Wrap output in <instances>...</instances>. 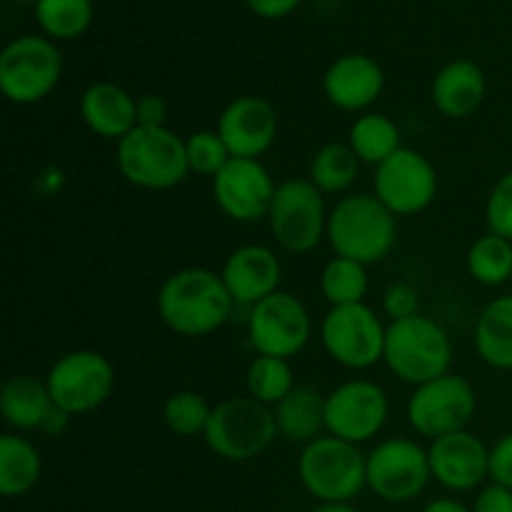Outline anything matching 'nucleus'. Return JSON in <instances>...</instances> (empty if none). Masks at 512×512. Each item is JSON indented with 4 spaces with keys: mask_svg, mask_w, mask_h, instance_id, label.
<instances>
[{
    "mask_svg": "<svg viewBox=\"0 0 512 512\" xmlns=\"http://www.w3.org/2000/svg\"><path fill=\"white\" fill-rule=\"evenodd\" d=\"M235 303L220 273L183 268L165 278L158 290V315L173 333L203 338L228 323Z\"/></svg>",
    "mask_w": 512,
    "mask_h": 512,
    "instance_id": "1",
    "label": "nucleus"
},
{
    "mask_svg": "<svg viewBox=\"0 0 512 512\" xmlns=\"http://www.w3.org/2000/svg\"><path fill=\"white\" fill-rule=\"evenodd\" d=\"M328 243L340 258L363 265L380 263L398 240V215L375 193H348L330 208Z\"/></svg>",
    "mask_w": 512,
    "mask_h": 512,
    "instance_id": "2",
    "label": "nucleus"
},
{
    "mask_svg": "<svg viewBox=\"0 0 512 512\" xmlns=\"http://www.w3.org/2000/svg\"><path fill=\"white\" fill-rule=\"evenodd\" d=\"M383 363L395 378L418 388L450 373L453 343L443 325L423 313L415 318L395 320L388 325L385 335Z\"/></svg>",
    "mask_w": 512,
    "mask_h": 512,
    "instance_id": "3",
    "label": "nucleus"
},
{
    "mask_svg": "<svg viewBox=\"0 0 512 512\" xmlns=\"http://www.w3.org/2000/svg\"><path fill=\"white\" fill-rule=\"evenodd\" d=\"M115 160L120 175L143 190L178 188L190 173L185 138H180L168 125L133 128L123 140H118Z\"/></svg>",
    "mask_w": 512,
    "mask_h": 512,
    "instance_id": "4",
    "label": "nucleus"
},
{
    "mask_svg": "<svg viewBox=\"0 0 512 512\" xmlns=\"http://www.w3.org/2000/svg\"><path fill=\"white\" fill-rule=\"evenodd\" d=\"M365 458L368 455L360 453V445L320 435L313 443L303 445L298 478L318 503H350L358 498L360 490L368 488Z\"/></svg>",
    "mask_w": 512,
    "mask_h": 512,
    "instance_id": "5",
    "label": "nucleus"
},
{
    "mask_svg": "<svg viewBox=\"0 0 512 512\" xmlns=\"http://www.w3.org/2000/svg\"><path fill=\"white\" fill-rule=\"evenodd\" d=\"M203 438L218 458L230 463H248L263 455L278 438L273 408L258 403L250 395L220 400L218 405H213V415Z\"/></svg>",
    "mask_w": 512,
    "mask_h": 512,
    "instance_id": "6",
    "label": "nucleus"
},
{
    "mask_svg": "<svg viewBox=\"0 0 512 512\" xmlns=\"http://www.w3.org/2000/svg\"><path fill=\"white\" fill-rule=\"evenodd\" d=\"M325 195L308 178H288L278 183L268 210V228L275 245L293 255L313 253L328 235Z\"/></svg>",
    "mask_w": 512,
    "mask_h": 512,
    "instance_id": "7",
    "label": "nucleus"
},
{
    "mask_svg": "<svg viewBox=\"0 0 512 512\" xmlns=\"http://www.w3.org/2000/svg\"><path fill=\"white\" fill-rule=\"evenodd\" d=\"M63 75V55L45 35H20L0 53V90L15 105L48 98Z\"/></svg>",
    "mask_w": 512,
    "mask_h": 512,
    "instance_id": "8",
    "label": "nucleus"
},
{
    "mask_svg": "<svg viewBox=\"0 0 512 512\" xmlns=\"http://www.w3.org/2000/svg\"><path fill=\"white\" fill-rule=\"evenodd\" d=\"M475 410H478V395L473 383L458 373H445L413 390L405 415L415 433L435 440L458 430H468Z\"/></svg>",
    "mask_w": 512,
    "mask_h": 512,
    "instance_id": "9",
    "label": "nucleus"
},
{
    "mask_svg": "<svg viewBox=\"0 0 512 512\" xmlns=\"http://www.w3.org/2000/svg\"><path fill=\"white\" fill-rule=\"evenodd\" d=\"M385 335L380 315L370 305H340L325 313L320 340L330 358L348 370H368L383 360Z\"/></svg>",
    "mask_w": 512,
    "mask_h": 512,
    "instance_id": "10",
    "label": "nucleus"
},
{
    "mask_svg": "<svg viewBox=\"0 0 512 512\" xmlns=\"http://www.w3.org/2000/svg\"><path fill=\"white\" fill-rule=\"evenodd\" d=\"M50 398L70 415H85L103 408L115 388L113 363L98 350H73L50 365Z\"/></svg>",
    "mask_w": 512,
    "mask_h": 512,
    "instance_id": "11",
    "label": "nucleus"
},
{
    "mask_svg": "<svg viewBox=\"0 0 512 512\" xmlns=\"http://www.w3.org/2000/svg\"><path fill=\"white\" fill-rule=\"evenodd\" d=\"M365 475L385 503H410L433 480L428 450L410 438L380 440L365 458Z\"/></svg>",
    "mask_w": 512,
    "mask_h": 512,
    "instance_id": "12",
    "label": "nucleus"
},
{
    "mask_svg": "<svg viewBox=\"0 0 512 512\" xmlns=\"http://www.w3.org/2000/svg\"><path fill=\"white\" fill-rule=\"evenodd\" d=\"M390 418L388 393L373 380H348L325 395V433L353 445L378 438Z\"/></svg>",
    "mask_w": 512,
    "mask_h": 512,
    "instance_id": "13",
    "label": "nucleus"
},
{
    "mask_svg": "<svg viewBox=\"0 0 512 512\" xmlns=\"http://www.w3.org/2000/svg\"><path fill=\"white\" fill-rule=\"evenodd\" d=\"M440 178L435 165L413 148H400L375 168L373 193L398 218L428 210L438 198Z\"/></svg>",
    "mask_w": 512,
    "mask_h": 512,
    "instance_id": "14",
    "label": "nucleus"
},
{
    "mask_svg": "<svg viewBox=\"0 0 512 512\" xmlns=\"http://www.w3.org/2000/svg\"><path fill=\"white\" fill-rule=\"evenodd\" d=\"M313 335V318L300 298L278 290L250 308L248 338L258 355L293 358L308 345Z\"/></svg>",
    "mask_w": 512,
    "mask_h": 512,
    "instance_id": "15",
    "label": "nucleus"
},
{
    "mask_svg": "<svg viewBox=\"0 0 512 512\" xmlns=\"http://www.w3.org/2000/svg\"><path fill=\"white\" fill-rule=\"evenodd\" d=\"M278 190L270 170L255 158H230L213 178L215 205L235 223L268 220L270 203Z\"/></svg>",
    "mask_w": 512,
    "mask_h": 512,
    "instance_id": "16",
    "label": "nucleus"
},
{
    "mask_svg": "<svg viewBox=\"0 0 512 512\" xmlns=\"http://www.w3.org/2000/svg\"><path fill=\"white\" fill-rule=\"evenodd\" d=\"M430 473L453 493H470L490 480V448L470 430L430 440Z\"/></svg>",
    "mask_w": 512,
    "mask_h": 512,
    "instance_id": "17",
    "label": "nucleus"
},
{
    "mask_svg": "<svg viewBox=\"0 0 512 512\" xmlns=\"http://www.w3.org/2000/svg\"><path fill=\"white\" fill-rule=\"evenodd\" d=\"M280 120L273 105L258 95L230 100L218 118V133L233 158H255L268 153L278 138Z\"/></svg>",
    "mask_w": 512,
    "mask_h": 512,
    "instance_id": "18",
    "label": "nucleus"
},
{
    "mask_svg": "<svg viewBox=\"0 0 512 512\" xmlns=\"http://www.w3.org/2000/svg\"><path fill=\"white\" fill-rule=\"evenodd\" d=\"M220 278H223L235 305L253 308L260 300L278 293L280 280H283V265H280L278 253L273 248L260 243H248L235 248L225 258Z\"/></svg>",
    "mask_w": 512,
    "mask_h": 512,
    "instance_id": "19",
    "label": "nucleus"
},
{
    "mask_svg": "<svg viewBox=\"0 0 512 512\" xmlns=\"http://www.w3.org/2000/svg\"><path fill=\"white\" fill-rule=\"evenodd\" d=\"M385 90V73L370 55L348 53L335 58L323 75V93L345 113H365Z\"/></svg>",
    "mask_w": 512,
    "mask_h": 512,
    "instance_id": "20",
    "label": "nucleus"
},
{
    "mask_svg": "<svg viewBox=\"0 0 512 512\" xmlns=\"http://www.w3.org/2000/svg\"><path fill=\"white\" fill-rule=\"evenodd\" d=\"M485 93H488V80H485L483 68L468 58L450 60L435 73L433 85H430L435 110L453 120L478 113L480 105L485 103Z\"/></svg>",
    "mask_w": 512,
    "mask_h": 512,
    "instance_id": "21",
    "label": "nucleus"
},
{
    "mask_svg": "<svg viewBox=\"0 0 512 512\" xmlns=\"http://www.w3.org/2000/svg\"><path fill=\"white\" fill-rule=\"evenodd\" d=\"M80 118L90 133L110 140H123L130 130L138 128L135 98L110 80H100L85 88L80 98Z\"/></svg>",
    "mask_w": 512,
    "mask_h": 512,
    "instance_id": "22",
    "label": "nucleus"
},
{
    "mask_svg": "<svg viewBox=\"0 0 512 512\" xmlns=\"http://www.w3.org/2000/svg\"><path fill=\"white\" fill-rule=\"evenodd\" d=\"M53 405L48 383L35 375H13L5 380L3 393H0V413H3L5 425L18 433L43 430Z\"/></svg>",
    "mask_w": 512,
    "mask_h": 512,
    "instance_id": "23",
    "label": "nucleus"
},
{
    "mask_svg": "<svg viewBox=\"0 0 512 512\" xmlns=\"http://www.w3.org/2000/svg\"><path fill=\"white\" fill-rule=\"evenodd\" d=\"M278 435L288 443L308 445L325 430V395L313 385H295L273 408Z\"/></svg>",
    "mask_w": 512,
    "mask_h": 512,
    "instance_id": "24",
    "label": "nucleus"
},
{
    "mask_svg": "<svg viewBox=\"0 0 512 512\" xmlns=\"http://www.w3.org/2000/svg\"><path fill=\"white\" fill-rule=\"evenodd\" d=\"M480 360L495 370H512V293L490 300L473 330Z\"/></svg>",
    "mask_w": 512,
    "mask_h": 512,
    "instance_id": "25",
    "label": "nucleus"
},
{
    "mask_svg": "<svg viewBox=\"0 0 512 512\" xmlns=\"http://www.w3.org/2000/svg\"><path fill=\"white\" fill-rule=\"evenodd\" d=\"M43 458L38 448L20 433L0 435V493L20 498L38 485Z\"/></svg>",
    "mask_w": 512,
    "mask_h": 512,
    "instance_id": "26",
    "label": "nucleus"
},
{
    "mask_svg": "<svg viewBox=\"0 0 512 512\" xmlns=\"http://www.w3.org/2000/svg\"><path fill=\"white\" fill-rule=\"evenodd\" d=\"M348 145L360 163L378 168L380 163L403 148V133L398 123L383 113H360L348 130Z\"/></svg>",
    "mask_w": 512,
    "mask_h": 512,
    "instance_id": "27",
    "label": "nucleus"
},
{
    "mask_svg": "<svg viewBox=\"0 0 512 512\" xmlns=\"http://www.w3.org/2000/svg\"><path fill=\"white\" fill-rule=\"evenodd\" d=\"M360 173V158L348 143H325L310 160L308 180L323 195H340L353 188Z\"/></svg>",
    "mask_w": 512,
    "mask_h": 512,
    "instance_id": "28",
    "label": "nucleus"
},
{
    "mask_svg": "<svg viewBox=\"0 0 512 512\" xmlns=\"http://www.w3.org/2000/svg\"><path fill=\"white\" fill-rule=\"evenodd\" d=\"M470 278L485 288H500L512 280V240L485 233L473 240L468 250Z\"/></svg>",
    "mask_w": 512,
    "mask_h": 512,
    "instance_id": "29",
    "label": "nucleus"
},
{
    "mask_svg": "<svg viewBox=\"0 0 512 512\" xmlns=\"http://www.w3.org/2000/svg\"><path fill=\"white\" fill-rule=\"evenodd\" d=\"M35 20L45 38L75 40L93 23V0H35Z\"/></svg>",
    "mask_w": 512,
    "mask_h": 512,
    "instance_id": "30",
    "label": "nucleus"
},
{
    "mask_svg": "<svg viewBox=\"0 0 512 512\" xmlns=\"http://www.w3.org/2000/svg\"><path fill=\"white\" fill-rule=\"evenodd\" d=\"M368 288V265L358 263V260L335 255L333 260L325 263L323 273H320V293L328 300L330 308L365 303Z\"/></svg>",
    "mask_w": 512,
    "mask_h": 512,
    "instance_id": "31",
    "label": "nucleus"
},
{
    "mask_svg": "<svg viewBox=\"0 0 512 512\" xmlns=\"http://www.w3.org/2000/svg\"><path fill=\"white\" fill-rule=\"evenodd\" d=\"M245 388H248V395L253 400L268 405V408H275L295 388L293 368H290V363L285 358L258 355L248 365Z\"/></svg>",
    "mask_w": 512,
    "mask_h": 512,
    "instance_id": "32",
    "label": "nucleus"
},
{
    "mask_svg": "<svg viewBox=\"0 0 512 512\" xmlns=\"http://www.w3.org/2000/svg\"><path fill=\"white\" fill-rule=\"evenodd\" d=\"M213 415V405L198 390H178L163 405V423L178 438L205 435V428Z\"/></svg>",
    "mask_w": 512,
    "mask_h": 512,
    "instance_id": "33",
    "label": "nucleus"
},
{
    "mask_svg": "<svg viewBox=\"0 0 512 512\" xmlns=\"http://www.w3.org/2000/svg\"><path fill=\"white\" fill-rule=\"evenodd\" d=\"M185 153H188L190 173L205 175L210 180L233 158L218 130H198V133H190L185 138Z\"/></svg>",
    "mask_w": 512,
    "mask_h": 512,
    "instance_id": "34",
    "label": "nucleus"
},
{
    "mask_svg": "<svg viewBox=\"0 0 512 512\" xmlns=\"http://www.w3.org/2000/svg\"><path fill=\"white\" fill-rule=\"evenodd\" d=\"M485 220L490 233L512 240V170L493 185L485 203Z\"/></svg>",
    "mask_w": 512,
    "mask_h": 512,
    "instance_id": "35",
    "label": "nucleus"
},
{
    "mask_svg": "<svg viewBox=\"0 0 512 512\" xmlns=\"http://www.w3.org/2000/svg\"><path fill=\"white\" fill-rule=\"evenodd\" d=\"M383 313L388 315L390 323L420 315L418 290H415L410 283H403V280L388 285V288H385V293H383Z\"/></svg>",
    "mask_w": 512,
    "mask_h": 512,
    "instance_id": "36",
    "label": "nucleus"
},
{
    "mask_svg": "<svg viewBox=\"0 0 512 512\" xmlns=\"http://www.w3.org/2000/svg\"><path fill=\"white\" fill-rule=\"evenodd\" d=\"M490 483L512 490V433L490 448Z\"/></svg>",
    "mask_w": 512,
    "mask_h": 512,
    "instance_id": "37",
    "label": "nucleus"
},
{
    "mask_svg": "<svg viewBox=\"0 0 512 512\" xmlns=\"http://www.w3.org/2000/svg\"><path fill=\"white\" fill-rule=\"evenodd\" d=\"M135 118L143 128H160L168 118V103L158 93L140 95V98H135Z\"/></svg>",
    "mask_w": 512,
    "mask_h": 512,
    "instance_id": "38",
    "label": "nucleus"
},
{
    "mask_svg": "<svg viewBox=\"0 0 512 512\" xmlns=\"http://www.w3.org/2000/svg\"><path fill=\"white\" fill-rule=\"evenodd\" d=\"M473 512H512V490L503 485H485L473 503Z\"/></svg>",
    "mask_w": 512,
    "mask_h": 512,
    "instance_id": "39",
    "label": "nucleus"
},
{
    "mask_svg": "<svg viewBox=\"0 0 512 512\" xmlns=\"http://www.w3.org/2000/svg\"><path fill=\"white\" fill-rule=\"evenodd\" d=\"M245 3H248V8L253 10L258 18L280 20V18H288L290 13H295L300 0H245Z\"/></svg>",
    "mask_w": 512,
    "mask_h": 512,
    "instance_id": "40",
    "label": "nucleus"
},
{
    "mask_svg": "<svg viewBox=\"0 0 512 512\" xmlns=\"http://www.w3.org/2000/svg\"><path fill=\"white\" fill-rule=\"evenodd\" d=\"M70 418H73V415L65 413V410L58 408V405H53V410H50V415H48V418H45L43 433H45V435H63L65 430H68Z\"/></svg>",
    "mask_w": 512,
    "mask_h": 512,
    "instance_id": "41",
    "label": "nucleus"
},
{
    "mask_svg": "<svg viewBox=\"0 0 512 512\" xmlns=\"http://www.w3.org/2000/svg\"><path fill=\"white\" fill-rule=\"evenodd\" d=\"M423 512H473V508H465L463 503H458V500L453 498H438L430 500L423 508Z\"/></svg>",
    "mask_w": 512,
    "mask_h": 512,
    "instance_id": "42",
    "label": "nucleus"
},
{
    "mask_svg": "<svg viewBox=\"0 0 512 512\" xmlns=\"http://www.w3.org/2000/svg\"><path fill=\"white\" fill-rule=\"evenodd\" d=\"M310 512H360V510L353 508L350 503H318V508H313Z\"/></svg>",
    "mask_w": 512,
    "mask_h": 512,
    "instance_id": "43",
    "label": "nucleus"
}]
</instances>
